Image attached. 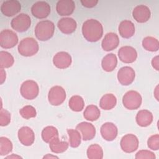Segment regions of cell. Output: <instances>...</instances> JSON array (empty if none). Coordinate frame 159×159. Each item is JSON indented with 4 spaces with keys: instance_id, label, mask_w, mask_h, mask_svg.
<instances>
[{
    "instance_id": "5",
    "label": "cell",
    "mask_w": 159,
    "mask_h": 159,
    "mask_svg": "<svg viewBox=\"0 0 159 159\" xmlns=\"http://www.w3.org/2000/svg\"><path fill=\"white\" fill-rule=\"evenodd\" d=\"M20 92L22 97L25 99L32 100L38 96L39 87L35 81L26 80L21 84Z\"/></svg>"
},
{
    "instance_id": "25",
    "label": "cell",
    "mask_w": 159,
    "mask_h": 159,
    "mask_svg": "<svg viewBox=\"0 0 159 159\" xmlns=\"http://www.w3.org/2000/svg\"><path fill=\"white\" fill-rule=\"evenodd\" d=\"M117 104L116 97L111 93L104 94L100 99L99 106L101 109L108 111L113 109Z\"/></svg>"
},
{
    "instance_id": "37",
    "label": "cell",
    "mask_w": 159,
    "mask_h": 159,
    "mask_svg": "<svg viewBox=\"0 0 159 159\" xmlns=\"http://www.w3.org/2000/svg\"><path fill=\"white\" fill-rule=\"evenodd\" d=\"M148 147L152 150L159 149V135L155 134L150 136L147 140Z\"/></svg>"
},
{
    "instance_id": "1",
    "label": "cell",
    "mask_w": 159,
    "mask_h": 159,
    "mask_svg": "<svg viewBox=\"0 0 159 159\" xmlns=\"http://www.w3.org/2000/svg\"><path fill=\"white\" fill-rule=\"evenodd\" d=\"M82 34L88 42H97L101 39L103 35L102 25L96 19H88L83 24Z\"/></svg>"
},
{
    "instance_id": "39",
    "label": "cell",
    "mask_w": 159,
    "mask_h": 159,
    "mask_svg": "<svg viewBox=\"0 0 159 159\" xmlns=\"http://www.w3.org/2000/svg\"><path fill=\"white\" fill-rule=\"evenodd\" d=\"M81 2L84 7L88 8H91L97 5L98 3V0H81Z\"/></svg>"
},
{
    "instance_id": "42",
    "label": "cell",
    "mask_w": 159,
    "mask_h": 159,
    "mask_svg": "<svg viewBox=\"0 0 159 159\" xmlns=\"http://www.w3.org/2000/svg\"><path fill=\"white\" fill-rule=\"evenodd\" d=\"M155 91H156L155 93L154 92V94H155V96L157 100L158 101V86L155 88Z\"/></svg>"
},
{
    "instance_id": "27",
    "label": "cell",
    "mask_w": 159,
    "mask_h": 159,
    "mask_svg": "<svg viewBox=\"0 0 159 159\" xmlns=\"http://www.w3.org/2000/svg\"><path fill=\"white\" fill-rule=\"evenodd\" d=\"M101 112L98 106L95 105L88 106L83 112V116L85 119L89 121H95L100 117Z\"/></svg>"
},
{
    "instance_id": "10",
    "label": "cell",
    "mask_w": 159,
    "mask_h": 159,
    "mask_svg": "<svg viewBox=\"0 0 159 159\" xmlns=\"http://www.w3.org/2000/svg\"><path fill=\"white\" fill-rule=\"evenodd\" d=\"M135 71L130 66H123L117 72V80L124 86H128L132 84L135 80Z\"/></svg>"
},
{
    "instance_id": "28",
    "label": "cell",
    "mask_w": 159,
    "mask_h": 159,
    "mask_svg": "<svg viewBox=\"0 0 159 159\" xmlns=\"http://www.w3.org/2000/svg\"><path fill=\"white\" fill-rule=\"evenodd\" d=\"M59 137L58 131L57 129L53 126H47L42 131V140L49 143L52 140Z\"/></svg>"
},
{
    "instance_id": "22",
    "label": "cell",
    "mask_w": 159,
    "mask_h": 159,
    "mask_svg": "<svg viewBox=\"0 0 159 159\" xmlns=\"http://www.w3.org/2000/svg\"><path fill=\"white\" fill-rule=\"evenodd\" d=\"M119 32L123 38L129 39L132 37L135 33L134 23L129 20H122L119 25Z\"/></svg>"
},
{
    "instance_id": "21",
    "label": "cell",
    "mask_w": 159,
    "mask_h": 159,
    "mask_svg": "<svg viewBox=\"0 0 159 159\" xmlns=\"http://www.w3.org/2000/svg\"><path fill=\"white\" fill-rule=\"evenodd\" d=\"M75 9V3L72 0L58 1L56 4L57 13L61 16L71 15Z\"/></svg>"
},
{
    "instance_id": "9",
    "label": "cell",
    "mask_w": 159,
    "mask_h": 159,
    "mask_svg": "<svg viewBox=\"0 0 159 159\" xmlns=\"http://www.w3.org/2000/svg\"><path fill=\"white\" fill-rule=\"evenodd\" d=\"M122 150L125 153H132L138 149L139 141L137 136L132 134L125 135L120 142Z\"/></svg>"
},
{
    "instance_id": "19",
    "label": "cell",
    "mask_w": 159,
    "mask_h": 159,
    "mask_svg": "<svg viewBox=\"0 0 159 159\" xmlns=\"http://www.w3.org/2000/svg\"><path fill=\"white\" fill-rule=\"evenodd\" d=\"M102 137L107 141L114 140L118 134V129L116 125L112 122H106L102 125L100 129Z\"/></svg>"
},
{
    "instance_id": "32",
    "label": "cell",
    "mask_w": 159,
    "mask_h": 159,
    "mask_svg": "<svg viewBox=\"0 0 159 159\" xmlns=\"http://www.w3.org/2000/svg\"><path fill=\"white\" fill-rule=\"evenodd\" d=\"M67 133L69 137L70 146L72 148L78 147L81 143V135L77 129H68Z\"/></svg>"
},
{
    "instance_id": "38",
    "label": "cell",
    "mask_w": 159,
    "mask_h": 159,
    "mask_svg": "<svg viewBox=\"0 0 159 159\" xmlns=\"http://www.w3.org/2000/svg\"><path fill=\"white\" fill-rule=\"evenodd\" d=\"M155 158L156 157L153 152L149 150H139L135 155L136 159H140V158L155 159Z\"/></svg>"
},
{
    "instance_id": "2",
    "label": "cell",
    "mask_w": 159,
    "mask_h": 159,
    "mask_svg": "<svg viewBox=\"0 0 159 159\" xmlns=\"http://www.w3.org/2000/svg\"><path fill=\"white\" fill-rule=\"evenodd\" d=\"M35 35L40 41H47L51 39L55 32V25L49 20L39 22L35 27Z\"/></svg>"
},
{
    "instance_id": "15",
    "label": "cell",
    "mask_w": 159,
    "mask_h": 159,
    "mask_svg": "<svg viewBox=\"0 0 159 159\" xmlns=\"http://www.w3.org/2000/svg\"><path fill=\"white\" fill-rule=\"evenodd\" d=\"M72 62L71 55L66 52L57 53L53 58V63L58 68L65 69L68 68Z\"/></svg>"
},
{
    "instance_id": "30",
    "label": "cell",
    "mask_w": 159,
    "mask_h": 159,
    "mask_svg": "<svg viewBox=\"0 0 159 159\" xmlns=\"http://www.w3.org/2000/svg\"><path fill=\"white\" fill-rule=\"evenodd\" d=\"M142 46L147 51L157 52L159 49V42L156 38L148 36L143 39Z\"/></svg>"
},
{
    "instance_id": "43",
    "label": "cell",
    "mask_w": 159,
    "mask_h": 159,
    "mask_svg": "<svg viewBox=\"0 0 159 159\" xmlns=\"http://www.w3.org/2000/svg\"><path fill=\"white\" fill-rule=\"evenodd\" d=\"M58 158L57 157L54 156V155H49V154H47V155L43 157V158Z\"/></svg>"
},
{
    "instance_id": "36",
    "label": "cell",
    "mask_w": 159,
    "mask_h": 159,
    "mask_svg": "<svg viewBox=\"0 0 159 159\" xmlns=\"http://www.w3.org/2000/svg\"><path fill=\"white\" fill-rule=\"evenodd\" d=\"M11 113L6 109H2L0 111V125L1 126H6L11 122Z\"/></svg>"
},
{
    "instance_id": "26",
    "label": "cell",
    "mask_w": 159,
    "mask_h": 159,
    "mask_svg": "<svg viewBox=\"0 0 159 159\" xmlns=\"http://www.w3.org/2000/svg\"><path fill=\"white\" fill-rule=\"evenodd\" d=\"M69 144L65 141H61L59 137L55 138L49 143L51 151L55 153H61L65 152L68 148Z\"/></svg>"
},
{
    "instance_id": "16",
    "label": "cell",
    "mask_w": 159,
    "mask_h": 159,
    "mask_svg": "<svg viewBox=\"0 0 159 159\" xmlns=\"http://www.w3.org/2000/svg\"><path fill=\"white\" fill-rule=\"evenodd\" d=\"M76 129L81 132L83 140L84 141L90 140L95 137L96 128L91 123L82 122L76 125Z\"/></svg>"
},
{
    "instance_id": "7",
    "label": "cell",
    "mask_w": 159,
    "mask_h": 159,
    "mask_svg": "<svg viewBox=\"0 0 159 159\" xmlns=\"http://www.w3.org/2000/svg\"><path fill=\"white\" fill-rule=\"evenodd\" d=\"M66 97L65 90L60 86H55L50 88L48 94V100L52 106L61 104Z\"/></svg>"
},
{
    "instance_id": "29",
    "label": "cell",
    "mask_w": 159,
    "mask_h": 159,
    "mask_svg": "<svg viewBox=\"0 0 159 159\" xmlns=\"http://www.w3.org/2000/svg\"><path fill=\"white\" fill-rule=\"evenodd\" d=\"M68 106L75 112L81 111L84 106V101L83 98L78 95L73 96L69 100Z\"/></svg>"
},
{
    "instance_id": "17",
    "label": "cell",
    "mask_w": 159,
    "mask_h": 159,
    "mask_svg": "<svg viewBox=\"0 0 159 159\" xmlns=\"http://www.w3.org/2000/svg\"><path fill=\"white\" fill-rule=\"evenodd\" d=\"M132 16L137 22L144 23L150 19L151 12L147 6L139 5L134 9Z\"/></svg>"
},
{
    "instance_id": "24",
    "label": "cell",
    "mask_w": 159,
    "mask_h": 159,
    "mask_svg": "<svg viewBox=\"0 0 159 159\" xmlns=\"http://www.w3.org/2000/svg\"><path fill=\"white\" fill-rule=\"evenodd\" d=\"M117 58L115 54L109 53L103 57L101 61V66L102 69L107 71H112L117 66Z\"/></svg>"
},
{
    "instance_id": "31",
    "label": "cell",
    "mask_w": 159,
    "mask_h": 159,
    "mask_svg": "<svg viewBox=\"0 0 159 159\" xmlns=\"http://www.w3.org/2000/svg\"><path fill=\"white\" fill-rule=\"evenodd\" d=\"M87 156L89 159H102L103 150L98 144H92L87 149Z\"/></svg>"
},
{
    "instance_id": "12",
    "label": "cell",
    "mask_w": 159,
    "mask_h": 159,
    "mask_svg": "<svg viewBox=\"0 0 159 159\" xmlns=\"http://www.w3.org/2000/svg\"><path fill=\"white\" fill-rule=\"evenodd\" d=\"M21 4L17 0H8L2 2L1 6V12L7 17H12L20 11Z\"/></svg>"
},
{
    "instance_id": "35",
    "label": "cell",
    "mask_w": 159,
    "mask_h": 159,
    "mask_svg": "<svg viewBox=\"0 0 159 159\" xmlns=\"http://www.w3.org/2000/svg\"><path fill=\"white\" fill-rule=\"evenodd\" d=\"M20 116L25 119H29L35 117L37 115V111L34 107L30 105H27L20 109Z\"/></svg>"
},
{
    "instance_id": "34",
    "label": "cell",
    "mask_w": 159,
    "mask_h": 159,
    "mask_svg": "<svg viewBox=\"0 0 159 159\" xmlns=\"http://www.w3.org/2000/svg\"><path fill=\"white\" fill-rule=\"evenodd\" d=\"M12 143L7 137H0V155L3 156L9 154L12 150Z\"/></svg>"
},
{
    "instance_id": "44",
    "label": "cell",
    "mask_w": 159,
    "mask_h": 159,
    "mask_svg": "<svg viewBox=\"0 0 159 159\" xmlns=\"http://www.w3.org/2000/svg\"><path fill=\"white\" fill-rule=\"evenodd\" d=\"M21 158L20 156H18V155H11V156H8L6 157V158Z\"/></svg>"
},
{
    "instance_id": "20",
    "label": "cell",
    "mask_w": 159,
    "mask_h": 159,
    "mask_svg": "<svg viewBox=\"0 0 159 159\" xmlns=\"http://www.w3.org/2000/svg\"><path fill=\"white\" fill-rule=\"evenodd\" d=\"M119 44L118 35L114 32H109L105 35L101 42L102 49L106 52H109L116 48Z\"/></svg>"
},
{
    "instance_id": "3",
    "label": "cell",
    "mask_w": 159,
    "mask_h": 159,
    "mask_svg": "<svg viewBox=\"0 0 159 159\" xmlns=\"http://www.w3.org/2000/svg\"><path fill=\"white\" fill-rule=\"evenodd\" d=\"M18 52L24 57H32L35 55L39 50V43L32 37H26L20 40L18 45Z\"/></svg>"
},
{
    "instance_id": "6",
    "label": "cell",
    "mask_w": 159,
    "mask_h": 159,
    "mask_svg": "<svg viewBox=\"0 0 159 159\" xmlns=\"http://www.w3.org/2000/svg\"><path fill=\"white\" fill-rule=\"evenodd\" d=\"M11 25L12 28L19 32H23L28 30L31 25V19L30 16L26 14L21 13L14 17Z\"/></svg>"
},
{
    "instance_id": "14",
    "label": "cell",
    "mask_w": 159,
    "mask_h": 159,
    "mask_svg": "<svg viewBox=\"0 0 159 159\" xmlns=\"http://www.w3.org/2000/svg\"><path fill=\"white\" fill-rule=\"evenodd\" d=\"M18 139L20 142L25 146H30L35 140V134L31 128L24 126L20 128L17 133Z\"/></svg>"
},
{
    "instance_id": "8",
    "label": "cell",
    "mask_w": 159,
    "mask_h": 159,
    "mask_svg": "<svg viewBox=\"0 0 159 159\" xmlns=\"http://www.w3.org/2000/svg\"><path fill=\"white\" fill-rule=\"evenodd\" d=\"M17 43L18 37L12 30L4 29L0 32V45L2 48H11L15 47Z\"/></svg>"
},
{
    "instance_id": "23",
    "label": "cell",
    "mask_w": 159,
    "mask_h": 159,
    "mask_svg": "<svg viewBox=\"0 0 159 159\" xmlns=\"http://www.w3.org/2000/svg\"><path fill=\"white\" fill-rule=\"evenodd\" d=\"M152 113L147 109L139 111L135 117L137 124L140 127H147L150 125L153 121Z\"/></svg>"
},
{
    "instance_id": "13",
    "label": "cell",
    "mask_w": 159,
    "mask_h": 159,
    "mask_svg": "<svg viewBox=\"0 0 159 159\" xmlns=\"http://www.w3.org/2000/svg\"><path fill=\"white\" fill-rule=\"evenodd\" d=\"M119 60L125 63H132L137 58L136 50L131 46H124L119 48L118 51Z\"/></svg>"
},
{
    "instance_id": "41",
    "label": "cell",
    "mask_w": 159,
    "mask_h": 159,
    "mask_svg": "<svg viewBox=\"0 0 159 159\" xmlns=\"http://www.w3.org/2000/svg\"><path fill=\"white\" fill-rule=\"evenodd\" d=\"M1 76H0V80H1V84H2L6 80V71L4 70L3 68H1Z\"/></svg>"
},
{
    "instance_id": "4",
    "label": "cell",
    "mask_w": 159,
    "mask_h": 159,
    "mask_svg": "<svg viewBox=\"0 0 159 159\" xmlns=\"http://www.w3.org/2000/svg\"><path fill=\"white\" fill-rule=\"evenodd\" d=\"M142 98L139 93L130 90L127 91L122 98L124 106L129 110H135L139 108L142 104Z\"/></svg>"
},
{
    "instance_id": "40",
    "label": "cell",
    "mask_w": 159,
    "mask_h": 159,
    "mask_svg": "<svg viewBox=\"0 0 159 159\" xmlns=\"http://www.w3.org/2000/svg\"><path fill=\"white\" fill-rule=\"evenodd\" d=\"M152 65L153 68H155L156 70H159V61H158V56H156L153 57L152 60Z\"/></svg>"
},
{
    "instance_id": "18",
    "label": "cell",
    "mask_w": 159,
    "mask_h": 159,
    "mask_svg": "<svg viewBox=\"0 0 159 159\" xmlns=\"http://www.w3.org/2000/svg\"><path fill=\"white\" fill-rule=\"evenodd\" d=\"M57 27L62 33L70 34L76 30L77 24L76 20L73 18L63 17L58 21Z\"/></svg>"
},
{
    "instance_id": "33",
    "label": "cell",
    "mask_w": 159,
    "mask_h": 159,
    "mask_svg": "<svg viewBox=\"0 0 159 159\" xmlns=\"http://www.w3.org/2000/svg\"><path fill=\"white\" fill-rule=\"evenodd\" d=\"M14 58L9 52L5 51L0 52V66L1 68H7L13 65Z\"/></svg>"
},
{
    "instance_id": "11",
    "label": "cell",
    "mask_w": 159,
    "mask_h": 159,
    "mask_svg": "<svg viewBox=\"0 0 159 159\" xmlns=\"http://www.w3.org/2000/svg\"><path fill=\"white\" fill-rule=\"evenodd\" d=\"M50 6L45 1H37L31 7L32 15L37 19H45L50 13Z\"/></svg>"
}]
</instances>
